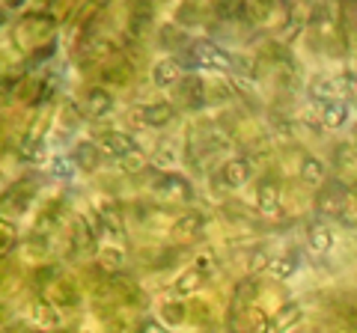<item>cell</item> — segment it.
I'll list each match as a JSON object with an SVG mask.
<instances>
[{
  "label": "cell",
  "mask_w": 357,
  "mask_h": 333,
  "mask_svg": "<svg viewBox=\"0 0 357 333\" xmlns=\"http://www.w3.org/2000/svg\"><path fill=\"white\" fill-rule=\"evenodd\" d=\"M182 69H211V72H229L236 65V54H229L227 48H220L211 39H194L188 42V48L182 51Z\"/></svg>",
  "instance_id": "1"
},
{
  "label": "cell",
  "mask_w": 357,
  "mask_h": 333,
  "mask_svg": "<svg viewBox=\"0 0 357 333\" xmlns=\"http://www.w3.org/2000/svg\"><path fill=\"white\" fill-rule=\"evenodd\" d=\"M349 199H351L349 185L340 182V179H328V182L316 191V215H319V217H333V220H340L342 208L349 206Z\"/></svg>",
  "instance_id": "2"
},
{
  "label": "cell",
  "mask_w": 357,
  "mask_h": 333,
  "mask_svg": "<svg viewBox=\"0 0 357 333\" xmlns=\"http://www.w3.org/2000/svg\"><path fill=\"white\" fill-rule=\"evenodd\" d=\"M229 333H271V318L253 304L236 307L229 313Z\"/></svg>",
  "instance_id": "3"
},
{
  "label": "cell",
  "mask_w": 357,
  "mask_h": 333,
  "mask_svg": "<svg viewBox=\"0 0 357 333\" xmlns=\"http://www.w3.org/2000/svg\"><path fill=\"white\" fill-rule=\"evenodd\" d=\"M155 191H158L167 203H191L194 199V187L188 179L176 173H161L158 179H155Z\"/></svg>",
  "instance_id": "4"
},
{
  "label": "cell",
  "mask_w": 357,
  "mask_h": 333,
  "mask_svg": "<svg viewBox=\"0 0 357 333\" xmlns=\"http://www.w3.org/2000/svg\"><path fill=\"white\" fill-rule=\"evenodd\" d=\"M203 229H206V215L203 212H185V215L176 217L170 235L178 244H188V241H197L199 235H203Z\"/></svg>",
  "instance_id": "5"
},
{
  "label": "cell",
  "mask_w": 357,
  "mask_h": 333,
  "mask_svg": "<svg viewBox=\"0 0 357 333\" xmlns=\"http://www.w3.org/2000/svg\"><path fill=\"white\" fill-rule=\"evenodd\" d=\"M27 316H30V321L36 327H42V330H57L60 327V309L54 307L48 297H33V301L27 304Z\"/></svg>",
  "instance_id": "6"
},
{
  "label": "cell",
  "mask_w": 357,
  "mask_h": 333,
  "mask_svg": "<svg viewBox=\"0 0 357 333\" xmlns=\"http://www.w3.org/2000/svg\"><path fill=\"white\" fill-rule=\"evenodd\" d=\"M42 297H48L54 307H75L77 301H81V295H77V286L72 280H66V277L51 280L48 286L42 288Z\"/></svg>",
  "instance_id": "7"
},
{
  "label": "cell",
  "mask_w": 357,
  "mask_h": 333,
  "mask_svg": "<svg viewBox=\"0 0 357 333\" xmlns=\"http://www.w3.org/2000/svg\"><path fill=\"white\" fill-rule=\"evenodd\" d=\"M253 176V161L250 158H229L220 166V182L227 187H241L248 185Z\"/></svg>",
  "instance_id": "8"
},
{
  "label": "cell",
  "mask_w": 357,
  "mask_h": 333,
  "mask_svg": "<svg viewBox=\"0 0 357 333\" xmlns=\"http://www.w3.org/2000/svg\"><path fill=\"white\" fill-rule=\"evenodd\" d=\"M98 146H102L107 155H114V158H128L131 152H137V143H134L131 134L126 131H105L102 137H98Z\"/></svg>",
  "instance_id": "9"
},
{
  "label": "cell",
  "mask_w": 357,
  "mask_h": 333,
  "mask_svg": "<svg viewBox=\"0 0 357 333\" xmlns=\"http://www.w3.org/2000/svg\"><path fill=\"white\" fill-rule=\"evenodd\" d=\"M178 86V95H182V102L188 104V107H206L208 102H206V77H199V75H188V77H182V81L176 84Z\"/></svg>",
  "instance_id": "10"
},
{
  "label": "cell",
  "mask_w": 357,
  "mask_h": 333,
  "mask_svg": "<svg viewBox=\"0 0 357 333\" xmlns=\"http://www.w3.org/2000/svg\"><path fill=\"white\" fill-rule=\"evenodd\" d=\"M280 185H277L274 179H262L259 185H256V206H259L262 215H280Z\"/></svg>",
  "instance_id": "11"
},
{
  "label": "cell",
  "mask_w": 357,
  "mask_h": 333,
  "mask_svg": "<svg viewBox=\"0 0 357 333\" xmlns=\"http://www.w3.org/2000/svg\"><path fill=\"white\" fill-rule=\"evenodd\" d=\"M178 81H182V63H178V57H164V60L155 63V69H152V84L158 86V90L176 86Z\"/></svg>",
  "instance_id": "12"
},
{
  "label": "cell",
  "mask_w": 357,
  "mask_h": 333,
  "mask_svg": "<svg viewBox=\"0 0 357 333\" xmlns=\"http://www.w3.org/2000/svg\"><path fill=\"white\" fill-rule=\"evenodd\" d=\"M72 161L77 170H84V173H93L98 161H102V146L93 140H81V143H75V149H72Z\"/></svg>",
  "instance_id": "13"
},
{
  "label": "cell",
  "mask_w": 357,
  "mask_h": 333,
  "mask_svg": "<svg viewBox=\"0 0 357 333\" xmlns=\"http://www.w3.org/2000/svg\"><path fill=\"white\" fill-rule=\"evenodd\" d=\"M98 215H102V224H105V232L114 238H126V220H122V208L107 199V203L98 206Z\"/></svg>",
  "instance_id": "14"
},
{
  "label": "cell",
  "mask_w": 357,
  "mask_h": 333,
  "mask_svg": "<svg viewBox=\"0 0 357 333\" xmlns=\"http://www.w3.org/2000/svg\"><path fill=\"white\" fill-rule=\"evenodd\" d=\"M140 116L149 128H167L176 119V107L167 104V102H152V104H146L140 110Z\"/></svg>",
  "instance_id": "15"
},
{
  "label": "cell",
  "mask_w": 357,
  "mask_h": 333,
  "mask_svg": "<svg viewBox=\"0 0 357 333\" xmlns=\"http://www.w3.org/2000/svg\"><path fill=\"white\" fill-rule=\"evenodd\" d=\"M33 196H36V191H33V185H21L15 187V191H6L3 196V212L6 215H24L30 203H33Z\"/></svg>",
  "instance_id": "16"
},
{
  "label": "cell",
  "mask_w": 357,
  "mask_h": 333,
  "mask_svg": "<svg viewBox=\"0 0 357 333\" xmlns=\"http://www.w3.org/2000/svg\"><path fill=\"white\" fill-rule=\"evenodd\" d=\"M301 318H304V309H301V304L298 301H289V304H283L280 309H277V316L271 318V333L292 330Z\"/></svg>",
  "instance_id": "17"
},
{
  "label": "cell",
  "mask_w": 357,
  "mask_h": 333,
  "mask_svg": "<svg viewBox=\"0 0 357 333\" xmlns=\"http://www.w3.org/2000/svg\"><path fill=\"white\" fill-rule=\"evenodd\" d=\"M307 244L312 253H328L333 247V232L325 220H316V224L307 226Z\"/></svg>",
  "instance_id": "18"
},
{
  "label": "cell",
  "mask_w": 357,
  "mask_h": 333,
  "mask_svg": "<svg viewBox=\"0 0 357 333\" xmlns=\"http://www.w3.org/2000/svg\"><path fill=\"white\" fill-rule=\"evenodd\" d=\"M86 110H89V116H96V119L107 116L110 110H114V95L107 90H102V86H89L86 90Z\"/></svg>",
  "instance_id": "19"
},
{
  "label": "cell",
  "mask_w": 357,
  "mask_h": 333,
  "mask_svg": "<svg viewBox=\"0 0 357 333\" xmlns=\"http://www.w3.org/2000/svg\"><path fill=\"white\" fill-rule=\"evenodd\" d=\"M301 182L310 185V187H321L328 182V170L325 164H321L319 158H312V155H307V158H301Z\"/></svg>",
  "instance_id": "20"
},
{
  "label": "cell",
  "mask_w": 357,
  "mask_h": 333,
  "mask_svg": "<svg viewBox=\"0 0 357 333\" xmlns=\"http://www.w3.org/2000/svg\"><path fill=\"white\" fill-rule=\"evenodd\" d=\"M122 265H126V253H122L119 247H105V250H98L96 268L102 271L105 277H116V274L122 271Z\"/></svg>",
  "instance_id": "21"
},
{
  "label": "cell",
  "mask_w": 357,
  "mask_h": 333,
  "mask_svg": "<svg viewBox=\"0 0 357 333\" xmlns=\"http://www.w3.org/2000/svg\"><path fill=\"white\" fill-rule=\"evenodd\" d=\"M262 286L256 283V277H244V280L236 283V288H232V309L236 307H250L256 297H259Z\"/></svg>",
  "instance_id": "22"
},
{
  "label": "cell",
  "mask_w": 357,
  "mask_h": 333,
  "mask_svg": "<svg viewBox=\"0 0 357 333\" xmlns=\"http://www.w3.org/2000/svg\"><path fill=\"white\" fill-rule=\"evenodd\" d=\"M152 21V6L149 3H134L131 18H128V39H140Z\"/></svg>",
  "instance_id": "23"
},
{
  "label": "cell",
  "mask_w": 357,
  "mask_h": 333,
  "mask_svg": "<svg viewBox=\"0 0 357 333\" xmlns=\"http://www.w3.org/2000/svg\"><path fill=\"white\" fill-rule=\"evenodd\" d=\"M345 119H349V102H331V104H321V125L325 128H342Z\"/></svg>",
  "instance_id": "24"
},
{
  "label": "cell",
  "mask_w": 357,
  "mask_h": 333,
  "mask_svg": "<svg viewBox=\"0 0 357 333\" xmlns=\"http://www.w3.org/2000/svg\"><path fill=\"white\" fill-rule=\"evenodd\" d=\"M96 244V235H93V229L86 226V220H84V215H77L75 220H72V250H89Z\"/></svg>",
  "instance_id": "25"
},
{
  "label": "cell",
  "mask_w": 357,
  "mask_h": 333,
  "mask_svg": "<svg viewBox=\"0 0 357 333\" xmlns=\"http://www.w3.org/2000/svg\"><path fill=\"white\" fill-rule=\"evenodd\" d=\"M102 81H107V84H119V86L131 81V65L126 63V57H122V54H119L116 60H110L105 69H102Z\"/></svg>",
  "instance_id": "26"
},
{
  "label": "cell",
  "mask_w": 357,
  "mask_h": 333,
  "mask_svg": "<svg viewBox=\"0 0 357 333\" xmlns=\"http://www.w3.org/2000/svg\"><path fill=\"white\" fill-rule=\"evenodd\" d=\"M298 268H301V256L292 250V253H283V256H277L268 271L274 274V280H289V277H292Z\"/></svg>",
  "instance_id": "27"
},
{
  "label": "cell",
  "mask_w": 357,
  "mask_h": 333,
  "mask_svg": "<svg viewBox=\"0 0 357 333\" xmlns=\"http://www.w3.org/2000/svg\"><path fill=\"white\" fill-rule=\"evenodd\" d=\"M333 166H340L345 173H357V146L354 143H337V149H333Z\"/></svg>",
  "instance_id": "28"
},
{
  "label": "cell",
  "mask_w": 357,
  "mask_h": 333,
  "mask_svg": "<svg viewBox=\"0 0 357 333\" xmlns=\"http://www.w3.org/2000/svg\"><path fill=\"white\" fill-rule=\"evenodd\" d=\"M208 280V277L203 274V271H197V268H191V271H185L178 280L173 283V292L178 295V297H185V295H191V292H197L199 286H203Z\"/></svg>",
  "instance_id": "29"
},
{
  "label": "cell",
  "mask_w": 357,
  "mask_h": 333,
  "mask_svg": "<svg viewBox=\"0 0 357 333\" xmlns=\"http://www.w3.org/2000/svg\"><path fill=\"white\" fill-rule=\"evenodd\" d=\"M57 125H60V134H72V131L81 125V107L72 104V102H66L60 107V114H57Z\"/></svg>",
  "instance_id": "30"
},
{
  "label": "cell",
  "mask_w": 357,
  "mask_h": 333,
  "mask_svg": "<svg viewBox=\"0 0 357 333\" xmlns=\"http://www.w3.org/2000/svg\"><path fill=\"white\" fill-rule=\"evenodd\" d=\"M161 321H164V325H170V327L185 325V321H188V307L178 304V301H164L161 304Z\"/></svg>",
  "instance_id": "31"
},
{
  "label": "cell",
  "mask_w": 357,
  "mask_h": 333,
  "mask_svg": "<svg viewBox=\"0 0 357 333\" xmlns=\"http://www.w3.org/2000/svg\"><path fill=\"white\" fill-rule=\"evenodd\" d=\"M158 39H161V45H167V48H188V36H185V30L176 24H164L161 27V33H158Z\"/></svg>",
  "instance_id": "32"
},
{
  "label": "cell",
  "mask_w": 357,
  "mask_h": 333,
  "mask_svg": "<svg viewBox=\"0 0 357 333\" xmlns=\"http://www.w3.org/2000/svg\"><path fill=\"white\" fill-rule=\"evenodd\" d=\"M236 95V90L223 81V77H211V81H206V102H227V98Z\"/></svg>",
  "instance_id": "33"
},
{
  "label": "cell",
  "mask_w": 357,
  "mask_h": 333,
  "mask_svg": "<svg viewBox=\"0 0 357 333\" xmlns=\"http://www.w3.org/2000/svg\"><path fill=\"white\" fill-rule=\"evenodd\" d=\"M203 6H197V3H182L176 9V24L178 27H197V24H203Z\"/></svg>",
  "instance_id": "34"
},
{
  "label": "cell",
  "mask_w": 357,
  "mask_h": 333,
  "mask_svg": "<svg viewBox=\"0 0 357 333\" xmlns=\"http://www.w3.org/2000/svg\"><path fill=\"white\" fill-rule=\"evenodd\" d=\"M75 170H77V166L72 161V155H57V158L48 161V173L54 176V179H72Z\"/></svg>",
  "instance_id": "35"
},
{
  "label": "cell",
  "mask_w": 357,
  "mask_h": 333,
  "mask_svg": "<svg viewBox=\"0 0 357 333\" xmlns=\"http://www.w3.org/2000/svg\"><path fill=\"white\" fill-rule=\"evenodd\" d=\"M24 259L30 262V265H45V259H48V244H45L42 238H30V241H24Z\"/></svg>",
  "instance_id": "36"
},
{
  "label": "cell",
  "mask_w": 357,
  "mask_h": 333,
  "mask_svg": "<svg viewBox=\"0 0 357 333\" xmlns=\"http://www.w3.org/2000/svg\"><path fill=\"white\" fill-rule=\"evenodd\" d=\"M152 161H155V166H161L164 173H170L173 166L178 164V155H176V149L170 146V143L161 140V143H158V152H155V158H152Z\"/></svg>",
  "instance_id": "37"
},
{
  "label": "cell",
  "mask_w": 357,
  "mask_h": 333,
  "mask_svg": "<svg viewBox=\"0 0 357 333\" xmlns=\"http://www.w3.org/2000/svg\"><path fill=\"white\" fill-rule=\"evenodd\" d=\"M271 13H274L271 3H244V21L248 24H265Z\"/></svg>",
  "instance_id": "38"
},
{
  "label": "cell",
  "mask_w": 357,
  "mask_h": 333,
  "mask_svg": "<svg viewBox=\"0 0 357 333\" xmlns=\"http://www.w3.org/2000/svg\"><path fill=\"white\" fill-rule=\"evenodd\" d=\"M0 232H3V247H0V256L9 259V253H13L15 244H18V229H15L13 220L3 217V224H0Z\"/></svg>",
  "instance_id": "39"
},
{
  "label": "cell",
  "mask_w": 357,
  "mask_h": 333,
  "mask_svg": "<svg viewBox=\"0 0 357 333\" xmlns=\"http://www.w3.org/2000/svg\"><path fill=\"white\" fill-rule=\"evenodd\" d=\"M119 164H122V173H128V176H137V173H146L149 170V166H146L149 161H146V155H143L140 149L131 152L128 158H122Z\"/></svg>",
  "instance_id": "40"
},
{
  "label": "cell",
  "mask_w": 357,
  "mask_h": 333,
  "mask_svg": "<svg viewBox=\"0 0 357 333\" xmlns=\"http://www.w3.org/2000/svg\"><path fill=\"white\" fill-rule=\"evenodd\" d=\"M57 277H60V268H57V265H48V262H45V265H39V268L33 271V283H36L39 288H45L51 280H57Z\"/></svg>",
  "instance_id": "41"
},
{
  "label": "cell",
  "mask_w": 357,
  "mask_h": 333,
  "mask_svg": "<svg viewBox=\"0 0 357 333\" xmlns=\"http://www.w3.org/2000/svg\"><path fill=\"white\" fill-rule=\"evenodd\" d=\"M271 253L268 250H253L250 253V262H248V268H250V277L253 274H259V271H265V268H271Z\"/></svg>",
  "instance_id": "42"
},
{
  "label": "cell",
  "mask_w": 357,
  "mask_h": 333,
  "mask_svg": "<svg viewBox=\"0 0 357 333\" xmlns=\"http://www.w3.org/2000/svg\"><path fill=\"white\" fill-rule=\"evenodd\" d=\"M188 318L197 321V325H208V318H211L208 304H203V301H191V304H188Z\"/></svg>",
  "instance_id": "43"
},
{
  "label": "cell",
  "mask_w": 357,
  "mask_h": 333,
  "mask_svg": "<svg viewBox=\"0 0 357 333\" xmlns=\"http://www.w3.org/2000/svg\"><path fill=\"white\" fill-rule=\"evenodd\" d=\"M340 224H342V226H349V229H354V226H357V194H351L349 206L342 208V215H340Z\"/></svg>",
  "instance_id": "44"
},
{
  "label": "cell",
  "mask_w": 357,
  "mask_h": 333,
  "mask_svg": "<svg viewBox=\"0 0 357 333\" xmlns=\"http://www.w3.org/2000/svg\"><path fill=\"white\" fill-rule=\"evenodd\" d=\"M137 333H167V327L161 325V321H155V318H143Z\"/></svg>",
  "instance_id": "45"
},
{
  "label": "cell",
  "mask_w": 357,
  "mask_h": 333,
  "mask_svg": "<svg viewBox=\"0 0 357 333\" xmlns=\"http://www.w3.org/2000/svg\"><path fill=\"white\" fill-rule=\"evenodd\" d=\"M194 268H197V271H203L206 277H211V274H215V262H211L208 256H199V259L194 262Z\"/></svg>",
  "instance_id": "46"
},
{
  "label": "cell",
  "mask_w": 357,
  "mask_h": 333,
  "mask_svg": "<svg viewBox=\"0 0 357 333\" xmlns=\"http://www.w3.org/2000/svg\"><path fill=\"white\" fill-rule=\"evenodd\" d=\"M77 333H86V330H77Z\"/></svg>",
  "instance_id": "47"
},
{
  "label": "cell",
  "mask_w": 357,
  "mask_h": 333,
  "mask_svg": "<svg viewBox=\"0 0 357 333\" xmlns=\"http://www.w3.org/2000/svg\"><path fill=\"white\" fill-rule=\"evenodd\" d=\"M354 137H357V128H354Z\"/></svg>",
  "instance_id": "48"
}]
</instances>
